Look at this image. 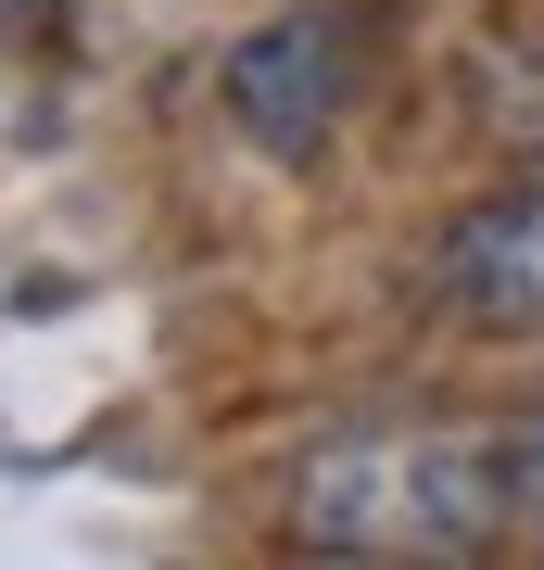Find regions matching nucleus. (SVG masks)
<instances>
[{
    "label": "nucleus",
    "mask_w": 544,
    "mask_h": 570,
    "mask_svg": "<svg viewBox=\"0 0 544 570\" xmlns=\"http://www.w3.org/2000/svg\"><path fill=\"white\" fill-rule=\"evenodd\" d=\"M431 292L468 317V330H506V343H544V178L494 190L444 228L431 254Z\"/></svg>",
    "instance_id": "7ed1b4c3"
},
{
    "label": "nucleus",
    "mask_w": 544,
    "mask_h": 570,
    "mask_svg": "<svg viewBox=\"0 0 544 570\" xmlns=\"http://www.w3.org/2000/svg\"><path fill=\"white\" fill-rule=\"evenodd\" d=\"M355 77H367V26L343 13V0H291V13H266V26L228 39L216 102H228V127H241L254 153L304 165L329 127L355 115Z\"/></svg>",
    "instance_id": "f03ea898"
},
{
    "label": "nucleus",
    "mask_w": 544,
    "mask_h": 570,
    "mask_svg": "<svg viewBox=\"0 0 544 570\" xmlns=\"http://www.w3.org/2000/svg\"><path fill=\"white\" fill-rule=\"evenodd\" d=\"M291 532L317 558H468L506 532L494 431H355L291 469Z\"/></svg>",
    "instance_id": "f257e3e1"
},
{
    "label": "nucleus",
    "mask_w": 544,
    "mask_h": 570,
    "mask_svg": "<svg viewBox=\"0 0 544 570\" xmlns=\"http://www.w3.org/2000/svg\"><path fill=\"white\" fill-rule=\"evenodd\" d=\"M494 456H506V520H532V532H544V419L494 431Z\"/></svg>",
    "instance_id": "39448f33"
},
{
    "label": "nucleus",
    "mask_w": 544,
    "mask_h": 570,
    "mask_svg": "<svg viewBox=\"0 0 544 570\" xmlns=\"http://www.w3.org/2000/svg\"><path fill=\"white\" fill-rule=\"evenodd\" d=\"M494 127H506L520 153H544V26H532V39L494 63Z\"/></svg>",
    "instance_id": "20e7f679"
}]
</instances>
